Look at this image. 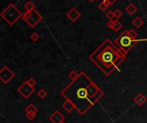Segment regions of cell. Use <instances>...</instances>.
I'll return each mask as SVG.
<instances>
[{
  "mask_svg": "<svg viewBox=\"0 0 147 123\" xmlns=\"http://www.w3.org/2000/svg\"><path fill=\"white\" fill-rule=\"evenodd\" d=\"M66 16H67L72 22H76V21L81 16V14H80V12H79L76 8H71V9L67 12Z\"/></svg>",
  "mask_w": 147,
  "mask_h": 123,
  "instance_id": "cell-6",
  "label": "cell"
},
{
  "mask_svg": "<svg viewBox=\"0 0 147 123\" xmlns=\"http://www.w3.org/2000/svg\"><path fill=\"white\" fill-rule=\"evenodd\" d=\"M46 94H47V93H46V91H45L44 90L40 91H39V93H38V95L40 96V97H42V98H43V97H45Z\"/></svg>",
  "mask_w": 147,
  "mask_h": 123,
  "instance_id": "cell-17",
  "label": "cell"
},
{
  "mask_svg": "<svg viewBox=\"0 0 147 123\" xmlns=\"http://www.w3.org/2000/svg\"><path fill=\"white\" fill-rule=\"evenodd\" d=\"M30 39H31V41H37L40 39V35H39V34L36 33V32L32 33L31 35H30Z\"/></svg>",
  "mask_w": 147,
  "mask_h": 123,
  "instance_id": "cell-12",
  "label": "cell"
},
{
  "mask_svg": "<svg viewBox=\"0 0 147 123\" xmlns=\"http://www.w3.org/2000/svg\"><path fill=\"white\" fill-rule=\"evenodd\" d=\"M103 1H105L106 3H108L109 5H112V4H114L117 0H103Z\"/></svg>",
  "mask_w": 147,
  "mask_h": 123,
  "instance_id": "cell-19",
  "label": "cell"
},
{
  "mask_svg": "<svg viewBox=\"0 0 147 123\" xmlns=\"http://www.w3.org/2000/svg\"><path fill=\"white\" fill-rule=\"evenodd\" d=\"M114 12H115V16L116 19H119L120 17L122 16V11H121V9H116V10L114 11Z\"/></svg>",
  "mask_w": 147,
  "mask_h": 123,
  "instance_id": "cell-15",
  "label": "cell"
},
{
  "mask_svg": "<svg viewBox=\"0 0 147 123\" xmlns=\"http://www.w3.org/2000/svg\"><path fill=\"white\" fill-rule=\"evenodd\" d=\"M106 17H107L109 20H114V18H115V12H114V11H111V10L108 11L107 14H106Z\"/></svg>",
  "mask_w": 147,
  "mask_h": 123,
  "instance_id": "cell-13",
  "label": "cell"
},
{
  "mask_svg": "<svg viewBox=\"0 0 147 123\" xmlns=\"http://www.w3.org/2000/svg\"><path fill=\"white\" fill-rule=\"evenodd\" d=\"M24 8H25V9H26L27 11H30V10L34 9V4L31 1H28V3H25Z\"/></svg>",
  "mask_w": 147,
  "mask_h": 123,
  "instance_id": "cell-11",
  "label": "cell"
},
{
  "mask_svg": "<svg viewBox=\"0 0 147 123\" xmlns=\"http://www.w3.org/2000/svg\"><path fill=\"white\" fill-rule=\"evenodd\" d=\"M23 14L12 3L9 4L7 8H5L2 13L1 16L4 19L9 25H13L20 17H22Z\"/></svg>",
  "mask_w": 147,
  "mask_h": 123,
  "instance_id": "cell-4",
  "label": "cell"
},
{
  "mask_svg": "<svg viewBox=\"0 0 147 123\" xmlns=\"http://www.w3.org/2000/svg\"><path fill=\"white\" fill-rule=\"evenodd\" d=\"M69 76H70V78H71V79L73 80V79H75V78H77V77H78V74H77L76 72H71V73L69 74Z\"/></svg>",
  "mask_w": 147,
  "mask_h": 123,
  "instance_id": "cell-16",
  "label": "cell"
},
{
  "mask_svg": "<svg viewBox=\"0 0 147 123\" xmlns=\"http://www.w3.org/2000/svg\"><path fill=\"white\" fill-rule=\"evenodd\" d=\"M133 24H134V26L136 27V28H140V27L144 24V21L142 20V18H140V16H138V17H136V18L134 19Z\"/></svg>",
  "mask_w": 147,
  "mask_h": 123,
  "instance_id": "cell-9",
  "label": "cell"
},
{
  "mask_svg": "<svg viewBox=\"0 0 147 123\" xmlns=\"http://www.w3.org/2000/svg\"><path fill=\"white\" fill-rule=\"evenodd\" d=\"M137 10H138V7H137L134 3H129V4L126 7V11H127V14L130 15V16L134 15Z\"/></svg>",
  "mask_w": 147,
  "mask_h": 123,
  "instance_id": "cell-8",
  "label": "cell"
},
{
  "mask_svg": "<svg viewBox=\"0 0 147 123\" xmlns=\"http://www.w3.org/2000/svg\"><path fill=\"white\" fill-rule=\"evenodd\" d=\"M28 84L32 87V86H34V85L35 84V80H34V79H33V78H30V79L28 81Z\"/></svg>",
  "mask_w": 147,
  "mask_h": 123,
  "instance_id": "cell-18",
  "label": "cell"
},
{
  "mask_svg": "<svg viewBox=\"0 0 147 123\" xmlns=\"http://www.w3.org/2000/svg\"><path fill=\"white\" fill-rule=\"evenodd\" d=\"M110 5L108 3H106L105 1H102L101 3H100V4H99V8H100V9L101 10H102V11H105V10H107L108 9H109V7Z\"/></svg>",
  "mask_w": 147,
  "mask_h": 123,
  "instance_id": "cell-10",
  "label": "cell"
},
{
  "mask_svg": "<svg viewBox=\"0 0 147 123\" xmlns=\"http://www.w3.org/2000/svg\"><path fill=\"white\" fill-rule=\"evenodd\" d=\"M61 95L81 114H84L95 104L102 92L84 72H81L65 88Z\"/></svg>",
  "mask_w": 147,
  "mask_h": 123,
  "instance_id": "cell-1",
  "label": "cell"
},
{
  "mask_svg": "<svg viewBox=\"0 0 147 123\" xmlns=\"http://www.w3.org/2000/svg\"><path fill=\"white\" fill-rule=\"evenodd\" d=\"M90 1H91V2H93V1H96V0H90Z\"/></svg>",
  "mask_w": 147,
  "mask_h": 123,
  "instance_id": "cell-20",
  "label": "cell"
},
{
  "mask_svg": "<svg viewBox=\"0 0 147 123\" xmlns=\"http://www.w3.org/2000/svg\"><path fill=\"white\" fill-rule=\"evenodd\" d=\"M22 19L31 28H34V26L42 19V16L35 9H33V10L27 11L26 13H24L22 16Z\"/></svg>",
  "mask_w": 147,
  "mask_h": 123,
  "instance_id": "cell-5",
  "label": "cell"
},
{
  "mask_svg": "<svg viewBox=\"0 0 147 123\" xmlns=\"http://www.w3.org/2000/svg\"><path fill=\"white\" fill-rule=\"evenodd\" d=\"M126 54V52L106 39L90 56V59L108 76L125 59Z\"/></svg>",
  "mask_w": 147,
  "mask_h": 123,
  "instance_id": "cell-2",
  "label": "cell"
},
{
  "mask_svg": "<svg viewBox=\"0 0 147 123\" xmlns=\"http://www.w3.org/2000/svg\"><path fill=\"white\" fill-rule=\"evenodd\" d=\"M107 26L109 28H111V29H113L114 31H119L121 28H122V24L118 21V19H116V20H109V22L107 23Z\"/></svg>",
  "mask_w": 147,
  "mask_h": 123,
  "instance_id": "cell-7",
  "label": "cell"
},
{
  "mask_svg": "<svg viewBox=\"0 0 147 123\" xmlns=\"http://www.w3.org/2000/svg\"><path fill=\"white\" fill-rule=\"evenodd\" d=\"M127 31H128V34H130V36L132 38L136 39V37H137V32L134 29H127Z\"/></svg>",
  "mask_w": 147,
  "mask_h": 123,
  "instance_id": "cell-14",
  "label": "cell"
},
{
  "mask_svg": "<svg viewBox=\"0 0 147 123\" xmlns=\"http://www.w3.org/2000/svg\"><path fill=\"white\" fill-rule=\"evenodd\" d=\"M141 40H137V39H134L130 36V34H128L127 29H126L124 32H122L120 36L115 40V44L121 48L122 49L124 52L127 53L134 46V44H136L137 42L140 41Z\"/></svg>",
  "mask_w": 147,
  "mask_h": 123,
  "instance_id": "cell-3",
  "label": "cell"
}]
</instances>
